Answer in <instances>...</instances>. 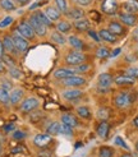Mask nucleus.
Wrapping results in <instances>:
<instances>
[{
	"label": "nucleus",
	"instance_id": "nucleus-1",
	"mask_svg": "<svg viewBox=\"0 0 138 157\" xmlns=\"http://www.w3.org/2000/svg\"><path fill=\"white\" fill-rule=\"evenodd\" d=\"M134 100H136V97L132 91H123L115 96L114 104L119 109H127L134 102Z\"/></svg>",
	"mask_w": 138,
	"mask_h": 157
},
{
	"label": "nucleus",
	"instance_id": "nucleus-45",
	"mask_svg": "<svg viewBox=\"0 0 138 157\" xmlns=\"http://www.w3.org/2000/svg\"><path fill=\"white\" fill-rule=\"evenodd\" d=\"M74 3L78 6H90L94 3V0H74Z\"/></svg>",
	"mask_w": 138,
	"mask_h": 157
},
{
	"label": "nucleus",
	"instance_id": "nucleus-10",
	"mask_svg": "<svg viewBox=\"0 0 138 157\" xmlns=\"http://www.w3.org/2000/svg\"><path fill=\"white\" fill-rule=\"evenodd\" d=\"M107 29H109L110 32H111L113 35H115L117 37L124 36V35L127 33V29H125L124 25H123V23H120V22H118V21H111V22H109V25H107Z\"/></svg>",
	"mask_w": 138,
	"mask_h": 157
},
{
	"label": "nucleus",
	"instance_id": "nucleus-13",
	"mask_svg": "<svg viewBox=\"0 0 138 157\" xmlns=\"http://www.w3.org/2000/svg\"><path fill=\"white\" fill-rule=\"evenodd\" d=\"M64 100L67 101H75L83 96V91H81L79 88H71V90H65L61 93Z\"/></svg>",
	"mask_w": 138,
	"mask_h": 157
},
{
	"label": "nucleus",
	"instance_id": "nucleus-19",
	"mask_svg": "<svg viewBox=\"0 0 138 157\" xmlns=\"http://www.w3.org/2000/svg\"><path fill=\"white\" fill-rule=\"evenodd\" d=\"M67 17L71 18L73 21H77V19H81V18H84V12L81 6L75 5L73 8H69V10L67 13Z\"/></svg>",
	"mask_w": 138,
	"mask_h": 157
},
{
	"label": "nucleus",
	"instance_id": "nucleus-18",
	"mask_svg": "<svg viewBox=\"0 0 138 157\" xmlns=\"http://www.w3.org/2000/svg\"><path fill=\"white\" fill-rule=\"evenodd\" d=\"M3 45H4V49H5V52H8V54H18V51H17V49H15V46H14V42H13V38H12V36L10 35H5L4 37H3Z\"/></svg>",
	"mask_w": 138,
	"mask_h": 157
},
{
	"label": "nucleus",
	"instance_id": "nucleus-37",
	"mask_svg": "<svg viewBox=\"0 0 138 157\" xmlns=\"http://www.w3.org/2000/svg\"><path fill=\"white\" fill-rule=\"evenodd\" d=\"M8 73H9V75L13 78V79H21L22 78V72H21V69L17 68V67L8 68Z\"/></svg>",
	"mask_w": 138,
	"mask_h": 157
},
{
	"label": "nucleus",
	"instance_id": "nucleus-35",
	"mask_svg": "<svg viewBox=\"0 0 138 157\" xmlns=\"http://www.w3.org/2000/svg\"><path fill=\"white\" fill-rule=\"evenodd\" d=\"M96 56L98 59H106V58H109L110 56V50L105 48V46H101V48H98L96 50Z\"/></svg>",
	"mask_w": 138,
	"mask_h": 157
},
{
	"label": "nucleus",
	"instance_id": "nucleus-22",
	"mask_svg": "<svg viewBox=\"0 0 138 157\" xmlns=\"http://www.w3.org/2000/svg\"><path fill=\"white\" fill-rule=\"evenodd\" d=\"M23 96H25V90L23 88H13L10 91V105H17L19 104Z\"/></svg>",
	"mask_w": 138,
	"mask_h": 157
},
{
	"label": "nucleus",
	"instance_id": "nucleus-4",
	"mask_svg": "<svg viewBox=\"0 0 138 157\" xmlns=\"http://www.w3.org/2000/svg\"><path fill=\"white\" fill-rule=\"evenodd\" d=\"M15 31H17V32H18L21 36H23L25 38H27V40H33L35 36H36L35 31H33L32 27H31V25L28 23V21H21V22L18 23L17 28H15Z\"/></svg>",
	"mask_w": 138,
	"mask_h": 157
},
{
	"label": "nucleus",
	"instance_id": "nucleus-41",
	"mask_svg": "<svg viewBox=\"0 0 138 157\" xmlns=\"http://www.w3.org/2000/svg\"><path fill=\"white\" fill-rule=\"evenodd\" d=\"M13 139H15V140H21V139H25L26 138V133L23 132V130H14L13 132Z\"/></svg>",
	"mask_w": 138,
	"mask_h": 157
},
{
	"label": "nucleus",
	"instance_id": "nucleus-17",
	"mask_svg": "<svg viewBox=\"0 0 138 157\" xmlns=\"http://www.w3.org/2000/svg\"><path fill=\"white\" fill-rule=\"evenodd\" d=\"M98 36H100V38H101V41L109 42V44H117L118 42V37L115 35H113L107 28L100 29L98 31Z\"/></svg>",
	"mask_w": 138,
	"mask_h": 157
},
{
	"label": "nucleus",
	"instance_id": "nucleus-16",
	"mask_svg": "<svg viewBox=\"0 0 138 157\" xmlns=\"http://www.w3.org/2000/svg\"><path fill=\"white\" fill-rule=\"evenodd\" d=\"M120 6L124 13H132V14L138 13V0H125Z\"/></svg>",
	"mask_w": 138,
	"mask_h": 157
},
{
	"label": "nucleus",
	"instance_id": "nucleus-29",
	"mask_svg": "<svg viewBox=\"0 0 138 157\" xmlns=\"http://www.w3.org/2000/svg\"><path fill=\"white\" fill-rule=\"evenodd\" d=\"M60 127H61V123L59 121H52L48 125V128H46V133L50 136H58L60 134Z\"/></svg>",
	"mask_w": 138,
	"mask_h": 157
},
{
	"label": "nucleus",
	"instance_id": "nucleus-52",
	"mask_svg": "<svg viewBox=\"0 0 138 157\" xmlns=\"http://www.w3.org/2000/svg\"><path fill=\"white\" fill-rule=\"evenodd\" d=\"M120 51H121V49H120V48H119V49H115V50H114V52H110V56H111V58L117 56L118 54H120Z\"/></svg>",
	"mask_w": 138,
	"mask_h": 157
},
{
	"label": "nucleus",
	"instance_id": "nucleus-12",
	"mask_svg": "<svg viewBox=\"0 0 138 157\" xmlns=\"http://www.w3.org/2000/svg\"><path fill=\"white\" fill-rule=\"evenodd\" d=\"M114 83V78L110 73H101L97 78V84L101 90L110 88V86Z\"/></svg>",
	"mask_w": 138,
	"mask_h": 157
},
{
	"label": "nucleus",
	"instance_id": "nucleus-38",
	"mask_svg": "<svg viewBox=\"0 0 138 157\" xmlns=\"http://www.w3.org/2000/svg\"><path fill=\"white\" fill-rule=\"evenodd\" d=\"M91 69V65L87 64V63H83V64H79L77 67H73V70L75 73H86Z\"/></svg>",
	"mask_w": 138,
	"mask_h": 157
},
{
	"label": "nucleus",
	"instance_id": "nucleus-9",
	"mask_svg": "<svg viewBox=\"0 0 138 157\" xmlns=\"http://www.w3.org/2000/svg\"><path fill=\"white\" fill-rule=\"evenodd\" d=\"M118 18H119V22L127 27H134L138 23V17L132 13L120 12V13H118Z\"/></svg>",
	"mask_w": 138,
	"mask_h": 157
},
{
	"label": "nucleus",
	"instance_id": "nucleus-46",
	"mask_svg": "<svg viewBox=\"0 0 138 157\" xmlns=\"http://www.w3.org/2000/svg\"><path fill=\"white\" fill-rule=\"evenodd\" d=\"M114 142H115V144H117V146L123 147L124 150H129V147L125 144V142L123 140V138H121V137H115V140H114Z\"/></svg>",
	"mask_w": 138,
	"mask_h": 157
},
{
	"label": "nucleus",
	"instance_id": "nucleus-47",
	"mask_svg": "<svg viewBox=\"0 0 138 157\" xmlns=\"http://www.w3.org/2000/svg\"><path fill=\"white\" fill-rule=\"evenodd\" d=\"M14 129H15V125H14L13 123L8 124V125H5V127H4V130H5L6 133H13V132H14Z\"/></svg>",
	"mask_w": 138,
	"mask_h": 157
},
{
	"label": "nucleus",
	"instance_id": "nucleus-40",
	"mask_svg": "<svg viewBox=\"0 0 138 157\" xmlns=\"http://www.w3.org/2000/svg\"><path fill=\"white\" fill-rule=\"evenodd\" d=\"M13 17H10V15H8V17H5L2 22H0V28H6L8 26H10L13 23Z\"/></svg>",
	"mask_w": 138,
	"mask_h": 157
},
{
	"label": "nucleus",
	"instance_id": "nucleus-7",
	"mask_svg": "<svg viewBox=\"0 0 138 157\" xmlns=\"http://www.w3.org/2000/svg\"><path fill=\"white\" fill-rule=\"evenodd\" d=\"M61 83L67 87H71V88H78L82 87V86L86 84V78L79 77V75H72V77H68L65 79H61Z\"/></svg>",
	"mask_w": 138,
	"mask_h": 157
},
{
	"label": "nucleus",
	"instance_id": "nucleus-27",
	"mask_svg": "<svg viewBox=\"0 0 138 157\" xmlns=\"http://www.w3.org/2000/svg\"><path fill=\"white\" fill-rule=\"evenodd\" d=\"M35 14H36V17L40 19V22L41 23H44V25L48 27V28H51V27H54V22L52 21H50V18L48 17V15L45 14V12L44 10H36V12H33Z\"/></svg>",
	"mask_w": 138,
	"mask_h": 157
},
{
	"label": "nucleus",
	"instance_id": "nucleus-56",
	"mask_svg": "<svg viewBox=\"0 0 138 157\" xmlns=\"http://www.w3.org/2000/svg\"><path fill=\"white\" fill-rule=\"evenodd\" d=\"M2 153H3V147H2V144H0V156H2Z\"/></svg>",
	"mask_w": 138,
	"mask_h": 157
},
{
	"label": "nucleus",
	"instance_id": "nucleus-48",
	"mask_svg": "<svg viewBox=\"0 0 138 157\" xmlns=\"http://www.w3.org/2000/svg\"><path fill=\"white\" fill-rule=\"evenodd\" d=\"M2 87H4V88H6L8 91H10V90H13V86L9 83V81H4V83L2 84Z\"/></svg>",
	"mask_w": 138,
	"mask_h": 157
},
{
	"label": "nucleus",
	"instance_id": "nucleus-54",
	"mask_svg": "<svg viewBox=\"0 0 138 157\" xmlns=\"http://www.w3.org/2000/svg\"><path fill=\"white\" fill-rule=\"evenodd\" d=\"M133 125H134V127L136 128H138V115L134 117V119H133Z\"/></svg>",
	"mask_w": 138,
	"mask_h": 157
},
{
	"label": "nucleus",
	"instance_id": "nucleus-8",
	"mask_svg": "<svg viewBox=\"0 0 138 157\" xmlns=\"http://www.w3.org/2000/svg\"><path fill=\"white\" fill-rule=\"evenodd\" d=\"M38 106H40V101H38V98L27 97L26 100H23V102L21 104V111L28 114L31 111H33V110H36Z\"/></svg>",
	"mask_w": 138,
	"mask_h": 157
},
{
	"label": "nucleus",
	"instance_id": "nucleus-55",
	"mask_svg": "<svg viewBox=\"0 0 138 157\" xmlns=\"http://www.w3.org/2000/svg\"><path fill=\"white\" fill-rule=\"evenodd\" d=\"M120 157H133V156L130 155V153H125V155H121Z\"/></svg>",
	"mask_w": 138,
	"mask_h": 157
},
{
	"label": "nucleus",
	"instance_id": "nucleus-3",
	"mask_svg": "<svg viewBox=\"0 0 138 157\" xmlns=\"http://www.w3.org/2000/svg\"><path fill=\"white\" fill-rule=\"evenodd\" d=\"M27 21H28V23L31 25V27L33 28L35 33H36L38 37H45L46 35H48V27H46L44 23L40 22V19L36 17V14H35V13L31 14Z\"/></svg>",
	"mask_w": 138,
	"mask_h": 157
},
{
	"label": "nucleus",
	"instance_id": "nucleus-44",
	"mask_svg": "<svg viewBox=\"0 0 138 157\" xmlns=\"http://www.w3.org/2000/svg\"><path fill=\"white\" fill-rule=\"evenodd\" d=\"M88 36H90L91 38H94V41H95V42H101V38H100L98 32H96V31H94V29H88Z\"/></svg>",
	"mask_w": 138,
	"mask_h": 157
},
{
	"label": "nucleus",
	"instance_id": "nucleus-20",
	"mask_svg": "<svg viewBox=\"0 0 138 157\" xmlns=\"http://www.w3.org/2000/svg\"><path fill=\"white\" fill-rule=\"evenodd\" d=\"M74 74H75V72L73 70V68H59L54 72V77H55L56 79H65V78L72 77Z\"/></svg>",
	"mask_w": 138,
	"mask_h": 157
},
{
	"label": "nucleus",
	"instance_id": "nucleus-43",
	"mask_svg": "<svg viewBox=\"0 0 138 157\" xmlns=\"http://www.w3.org/2000/svg\"><path fill=\"white\" fill-rule=\"evenodd\" d=\"M97 117H100V119H102V120H106L107 117H109V110L107 109H100L97 111Z\"/></svg>",
	"mask_w": 138,
	"mask_h": 157
},
{
	"label": "nucleus",
	"instance_id": "nucleus-5",
	"mask_svg": "<svg viewBox=\"0 0 138 157\" xmlns=\"http://www.w3.org/2000/svg\"><path fill=\"white\" fill-rule=\"evenodd\" d=\"M101 10L107 15H117L119 13V3L118 0H102Z\"/></svg>",
	"mask_w": 138,
	"mask_h": 157
},
{
	"label": "nucleus",
	"instance_id": "nucleus-21",
	"mask_svg": "<svg viewBox=\"0 0 138 157\" xmlns=\"http://www.w3.org/2000/svg\"><path fill=\"white\" fill-rule=\"evenodd\" d=\"M56 31H59L60 33H63V35H68V33H71L72 32V29H73V25L69 21H65V19H63V21H59L58 23H56Z\"/></svg>",
	"mask_w": 138,
	"mask_h": 157
},
{
	"label": "nucleus",
	"instance_id": "nucleus-31",
	"mask_svg": "<svg viewBox=\"0 0 138 157\" xmlns=\"http://www.w3.org/2000/svg\"><path fill=\"white\" fill-rule=\"evenodd\" d=\"M51 41L52 42H55V44H58V45H64L65 42H67V37H65V35H63V33H60L59 31H54V32L51 33Z\"/></svg>",
	"mask_w": 138,
	"mask_h": 157
},
{
	"label": "nucleus",
	"instance_id": "nucleus-42",
	"mask_svg": "<svg viewBox=\"0 0 138 157\" xmlns=\"http://www.w3.org/2000/svg\"><path fill=\"white\" fill-rule=\"evenodd\" d=\"M125 74L127 75H129V77H132V78H138V68H136V67H132V68H128L127 70H125Z\"/></svg>",
	"mask_w": 138,
	"mask_h": 157
},
{
	"label": "nucleus",
	"instance_id": "nucleus-6",
	"mask_svg": "<svg viewBox=\"0 0 138 157\" xmlns=\"http://www.w3.org/2000/svg\"><path fill=\"white\" fill-rule=\"evenodd\" d=\"M12 38H13V42H14V46H15V49H17L18 52H25L27 51L28 49V46H29V42L27 38H25L23 36H21L17 31L12 35Z\"/></svg>",
	"mask_w": 138,
	"mask_h": 157
},
{
	"label": "nucleus",
	"instance_id": "nucleus-36",
	"mask_svg": "<svg viewBox=\"0 0 138 157\" xmlns=\"http://www.w3.org/2000/svg\"><path fill=\"white\" fill-rule=\"evenodd\" d=\"M2 61L4 63V64L8 67V68H10V67H15V60L14 58L12 56V54H4L3 55V58H2Z\"/></svg>",
	"mask_w": 138,
	"mask_h": 157
},
{
	"label": "nucleus",
	"instance_id": "nucleus-34",
	"mask_svg": "<svg viewBox=\"0 0 138 157\" xmlns=\"http://www.w3.org/2000/svg\"><path fill=\"white\" fill-rule=\"evenodd\" d=\"M114 156V150L111 147L102 146L98 150V157H113Z\"/></svg>",
	"mask_w": 138,
	"mask_h": 157
},
{
	"label": "nucleus",
	"instance_id": "nucleus-25",
	"mask_svg": "<svg viewBox=\"0 0 138 157\" xmlns=\"http://www.w3.org/2000/svg\"><path fill=\"white\" fill-rule=\"evenodd\" d=\"M60 120H61L63 124L68 125V127H72V128H75V127H78L79 125L78 119H77V117L74 115H72V114H63Z\"/></svg>",
	"mask_w": 138,
	"mask_h": 157
},
{
	"label": "nucleus",
	"instance_id": "nucleus-24",
	"mask_svg": "<svg viewBox=\"0 0 138 157\" xmlns=\"http://www.w3.org/2000/svg\"><path fill=\"white\" fill-rule=\"evenodd\" d=\"M67 41H68V44L71 45L73 49L78 50V51H82V50L84 49V42H83V41L81 40V38H79L78 36H74V35H71V36H68Z\"/></svg>",
	"mask_w": 138,
	"mask_h": 157
},
{
	"label": "nucleus",
	"instance_id": "nucleus-15",
	"mask_svg": "<svg viewBox=\"0 0 138 157\" xmlns=\"http://www.w3.org/2000/svg\"><path fill=\"white\" fill-rule=\"evenodd\" d=\"M73 28L78 32H86L91 28V21L88 18H81V19H77L73 23Z\"/></svg>",
	"mask_w": 138,
	"mask_h": 157
},
{
	"label": "nucleus",
	"instance_id": "nucleus-50",
	"mask_svg": "<svg viewBox=\"0 0 138 157\" xmlns=\"http://www.w3.org/2000/svg\"><path fill=\"white\" fill-rule=\"evenodd\" d=\"M5 54V49H4V45H3V41L0 40V59L3 58V55Z\"/></svg>",
	"mask_w": 138,
	"mask_h": 157
},
{
	"label": "nucleus",
	"instance_id": "nucleus-26",
	"mask_svg": "<svg viewBox=\"0 0 138 157\" xmlns=\"http://www.w3.org/2000/svg\"><path fill=\"white\" fill-rule=\"evenodd\" d=\"M136 79L129 75H118L117 78H114V83L118 84V86H132L134 84Z\"/></svg>",
	"mask_w": 138,
	"mask_h": 157
},
{
	"label": "nucleus",
	"instance_id": "nucleus-32",
	"mask_svg": "<svg viewBox=\"0 0 138 157\" xmlns=\"http://www.w3.org/2000/svg\"><path fill=\"white\" fill-rule=\"evenodd\" d=\"M54 4L58 8V10L63 14L67 15L68 10H69V6H68V0H54Z\"/></svg>",
	"mask_w": 138,
	"mask_h": 157
},
{
	"label": "nucleus",
	"instance_id": "nucleus-33",
	"mask_svg": "<svg viewBox=\"0 0 138 157\" xmlns=\"http://www.w3.org/2000/svg\"><path fill=\"white\" fill-rule=\"evenodd\" d=\"M77 114H78V116H81L82 119H91V110L88 106H79V107H77Z\"/></svg>",
	"mask_w": 138,
	"mask_h": 157
},
{
	"label": "nucleus",
	"instance_id": "nucleus-51",
	"mask_svg": "<svg viewBox=\"0 0 138 157\" xmlns=\"http://www.w3.org/2000/svg\"><path fill=\"white\" fill-rule=\"evenodd\" d=\"M132 37H133V40H134V41H137V42H138V27H137V28L133 31Z\"/></svg>",
	"mask_w": 138,
	"mask_h": 157
},
{
	"label": "nucleus",
	"instance_id": "nucleus-39",
	"mask_svg": "<svg viewBox=\"0 0 138 157\" xmlns=\"http://www.w3.org/2000/svg\"><path fill=\"white\" fill-rule=\"evenodd\" d=\"M60 134L67 136V137H72L73 136V128L72 127H68V125L61 123V127H60Z\"/></svg>",
	"mask_w": 138,
	"mask_h": 157
},
{
	"label": "nucleus",
	"instance_id": "nucleus-30",
	"mask_svg": "<svg viewBox=\"0 0 138 157\" xmlns=\"http://www.w3.org/2000/svg\"><path fill=\"white\" fill-rule=\"evenodd\" d=\"M0 104L10 105V91L0 86Z\"/></svg>",
	"mask_w": 138,
	"mask_h": 157
},
{
	"label": "nucleus",
	"instance_id": "nucleus-57",
	"mask_svg": "<svg viewBox=\"0 0 138 157\" xmlns=\"http://www.w3.org/2000/svg\"><path fill=\"white\" fill-rule=\"evenodd\" d=\"M136 150H137V152H138V140L136 142Z\"/></svg>",
	"mask_w": 138,
	"mask_h": 157
},
{
	"label": "nucleus",
	"instance_id": "nucleus-2",
	"mask_svg": "<svg viewBox=\"0 0 138 157\" xmlns=\"http://www.w3.org/2000/svg\"><path fill=\"white\" fill-rule=\"evenodd\" d=\"M86 60H87V55L78 50L68 52L64 58V61L67 63V65H71V67H77L79 64H83V63H86Z\"/></svg>",
	"mask_w": 138,
	"mask_h": 157
},
{
	"label": "nucleus",
	"instance_id": "nucleus-49",
	"mask_svg": "<svg viewBox=\"0 0 138 157\" xmlns=\"http://www.w3.org/2000/svg\"><path fill=\"white\" fill-rule=\"evenodd\" d=\"M15 3L21 6H23V5H27L28 3H31V0H15Z\"/></svg>",
	"mask_w": 138,
	"mask_h": 157
},
{
	"label": "nucleus",
	"instance_id": "nucleus-53",
	"mask_svg": "<svg viewBox=\"0 0 138 157\" xmlns=\"http://www.w3.org/2000/svg\"><path fill=\"white\" fill-rule=\"evenodd\" d=\"M5 67H6V65L2 61V59H0V73H4V72H5Z\"/></svg>",
	"mask_w": 138,
	"mask_h": 157
},
{
	"label": "nucleus",
	"instance_id": "nucleus-23",
	"mask_svg": "<svg viewBox=\"0 0 138 157\" xmlns=\"http://www.w3.org/2000/svg\"><path fill=\"white\" fill-rule=\"evenodd\" d=\"M109 130H110L109 123H107L106 120H102L101 123L97 125V128H96V134H97L100 138H101V139H106L107 134H109Z\"/></svg>",
	"mask_w": 138,
	"mask_h": 157
},
{
	"label": "nucleus",
	"instance_id": "nucleus-28",
	"mask_svg": "<svg viewBox=\"0 0 138 157\" xmlns=\"http://www.w3.org/2000/svg\"><path fill=\"white\" fill-rule=\"evenodd\" d=\"M0 8L5 12H14L17 10V3L15 0H0Z\"/></svg>",
	"mask_w": 138,
	"mask_h": 157
},
{
	"label": "nucleus",
	"instance_id": "nucleus-11",
	"mask_svg": "<svg viewBox=\"0 0 138 157\" xmlns=\"http://www.w3.org/2000/svg\"><path fill=\"white\" fill-rule=\"evenodd\" d=\"M52 142V136L50 134H37L33 138V144L38 148H45V147H48L50 143Z\"/></svg>",
	"mask_w": 138,
	"mask_h": 157
},
{
	"label": "nucleus",
	"instance_id": "nucleus-14",
	"mask_svg": "<svg viewBox=\"0 0 138 157\" xmlns=\"http://www.w3.org/2000/svg\"><path fill=\"white\" fill-rule=\"evenodd\" d=\"M44 12L50 18V21H52V22H58V21L61 19V17H63V14L58 10V8L55 5H48L44 9Z\"/></svg>",
	"mask_w": 138,
	"mask_h": 157
}]
</instances>
